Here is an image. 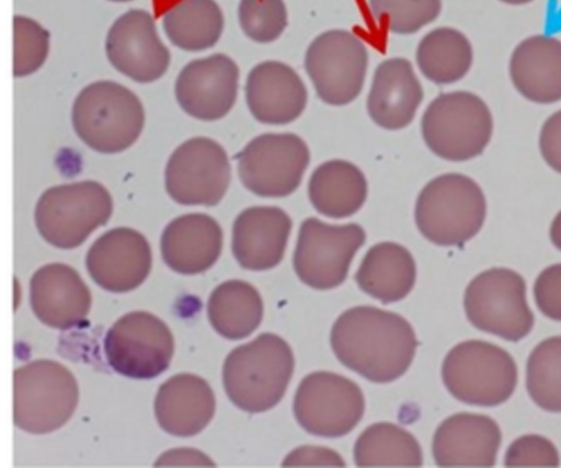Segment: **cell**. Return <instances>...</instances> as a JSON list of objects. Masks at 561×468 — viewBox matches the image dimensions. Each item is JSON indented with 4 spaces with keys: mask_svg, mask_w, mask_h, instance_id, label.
Instances as JSON below:
<instances>
[{
    "mask_svg": "<svg viewBox=\"0 0 561 468\" xmlns=\"http://www.w3.org/2000/svg\"><path fill=\"white\" fill-rule=\"evenodd\" d=\"M507 467L546 466L558 467L559 453L548 438L540 435H524L515 440L505 454Z\"/></svg>",
    "mask_w": 561,
    "mask_h": 468,
    "instance_id": "37",
    "label": "cell"
},
{
    "mask_svg": "<svg viewBox=\"0 0 561 468\" xmlns=\"http://www.w3.org/2000/svg\"><path fill=\"white\" fill-rule=\"evenodd\" d=\"M214 466L208 456L197 449L179 448L163 453L154 466Z\"/></svg>",
    "mask_w": 561,
    "mask_h": 468,
    "instance_id": "41",
    "label": "cell"
},
{
    "mask_svg": "<svg viewBox=\"0 0 561 468\" xmlns=\"http://www.w3.org/2000/svg\"><path fill=\"white\" fill-rule=\"evenodd\" d=\"M168 39L186 52L213 47L225 27V16L215 0H176L162 16Z\"/></svg>",
    "mask_w": 561,
    "mask_h": 468,
    "instance_id": "29",
    "label": "cell"
},
{
    "mask_svg": "<svg viewBox=\"0 0 561 468\" xmlns=\"http://www.w3.org/2000/svg\"><path fill=\"white\" fill-rule=\"evenodd\" d=\"M244 91L252 116L270 125L291 123L302 114L308 101L300 76L277 60L255 65L248 73Z\"/></svg>",
    "mask_w": 561,
    "mask_h": 468,
    "instance_id": "19",
    "label": "cell"
},
{
    "mask_svg": "<svg viewBox=\"0 0 561 468\" xmlns=\"http://www.w3.org/2000/svg\"><path fill=\"white\" fill-rule=\"evenodd\" d=\"M499 1L502 3L508 4V5H525L535 0H499Z\"/></svg>",
    "mask_w": 561,
    "mask_h": 468,
    "instance_id": "43",
    "label": "cell"
},
{
    "mask_svg": "<svg viewBox=\"0 0 561 468\" xmlns=\"http://www.w3.org/2000/svg\"><path fill=\"white\" fill-rule=\"evenodd\" d=\"M164 180L168 194L176 203L214 206L230 182L227 152L210 138L187 139L170 156Z\"/></svg>",
    "mask_w": 561,
    "mask_h": 468,
    "instance_id": "15",
    "label": "cell"
},
{
    "mask_svg": "<svg viewBox=\"0 0 561 468\" xmlns=\"http://www.w3.org/2000/svg\"><path fill=\"white\" fill-rule=\"evenodd\" d=\"M501 430L490 416L456 413L444 420L433 440L435 463L442 467H492L501 445Z\"/></svg>",
    "mask_w": 561,
    "mask_h": 468,
    "instance_id": "21",
    "label": "cell"
},
{
    "mask_svg": "<svg viewBox=\"0 0 561 468\" xmlns=\"http://www.w3.org/2000/svg\"><path fill=\"white\" fill-rule=\"evenodd\" d=\"M415 58L425 78L436 84H450L461 80L471 69L473 48L461 31L438 26L421 38Z\"/></svg>",
    "mask_w": 561,
    "mask_h": 468,
    "instance_id": "30",
    "label": "cell"
},
{
    "mask_svg": "<svg viewBox=\"0 0 561 468\" xmlns=\"http://www.w3.org/2000/svg\"><path fill=\"white\" fill-rule=\"evenodd\" d=\"M365 400L360 388L352 380L330 372L307 375L294 399L297 422L308 433L323 437H340L350 433L360 421Z\"/></svg>",
    "mask_w": 561,
    "mask_h": 468,
    "instance_id": "14",
    "label": "cell"
},
{
    "mask_svg": "<svg viewBox=\"0 0 561 468\" xmlns=\"http://www.w3.org/2000/svg\"><path fill=\"white\" fill-rule=\"evenodd\" d=\"M288 343L273 333L233 349L222 366V383L230 401L249 413L275 407L283 398L294 372Z\"/></svg>",
    "mask_w": 561,
    "mask_h": 468,
    "instance_id": "2",
    "label": "cell"
},
{
    "mask_svg": "<svg viewBox=\"0 0 561 468\" xmlns=\"http://www.w3.org/2000/svg\"><path fill=\"white\" fill-rule=\"evenodd\" d=\"M290 230L291 219L283 209L249 207L233 222L232 253L245 270H270L282 261Z\"/></svg>",
    "mask_w": 561,
    "mask_h": 468,
    "instance_id": "22",
    "label": "cell"
},
{
    "mask_svg": "<svg viewBox=\"0 0 561 468\" xmlns=\"http://www.w3.org/2000/svg\"><path fill=\"white\" fill-rule=\"evenodd\" d=\"M30 301L33 312L43 323L67 330L85 320L91 294L75 269L64 263H49L33 274Z\"/></svg>",
    "mask_w": 561,
    "mask_h": 468,
    "instance_id": "20",
    "label": "cell"
},
{
    "mask_svg": "<svg viewBox=\"0 0 561 468\" xmlns=\"http://www.w3.org/2000/svg\"><path fill=\"white\" fill-rule=\"evenodd\" d=\"M283 465H340L343 466L344 461L341 457L325 448L319 447H300L288 455Z\"/></svg>",
    "mask_w": 561,
    "mask_h": 468,
    "instance_id": "40",
    "label": "cell"
},
{
    "mask_svg": "<svg viewBox=\"0 0 561 468\" xmlns=\"http://www.w3.org/2000/svg\"><path fill=\"white\" fill-rule=\"evenodd\" d=\"M161 254L173 271L198 274L211 267L222 248V230L210 216L182 215L170 221L161 236Z\"/></svg>",
    "mask_w": 561,
    "mask_h": 468,
    "instance_id": "25",
    "label": "cell"
},
{
    "mask_svg": "<svg viewBox=\"0 0 561 468\" xmlns=\"http://www.w3.org/2000/svg\"><path fill=\"white\" fill-rule=\"evenodd\" d=\"M104 352L116 373L135 379H150L170 365L174 340L160 318L147 311H133L107 330Z\"/></svg>",
    "mask_w": 561,
    "mask_h": 468,
    "instance_id": "11",
    "label": "cell"
},
{
    "mask_svg": "<svg viewBox=\"0 0 561 468\" xmlns=\"http://www.w3.org/2000/svg\"><path fill=\"white\" fill-rule=\"evenodd\" d=\"M367 65L364 42L343 28L328 30L316 36L305 55V69L318 98L333 106L346 105L359 95Z\"/></svg>",
    "mask_w": 561,
    "mask_h": 468,
    "instance_id": "10",
    "label": "cell"
},
{
    "mask_svg": "<svg viewBox=\"0 0 561 468\" xmlns=\"http://www.w3.org/2000/svg\"><path fill=\"white\" fill-rule=\"evenodd\" d=\"M207 313L213 328L224 338L240 340L251 334L263 318L262 298L251 284L231 279L209 296Z\"/></svg>",
    "mask_w": 561,
    "mask_h": 468,
    "instance_id": "31",
    "label": "cell"
},
{
    "mask_svg": "<svg viewBox=\"0 0 561 468\" xmlns=\"http://www.w3.org/2000/svg\"><path fill=\"white\" fill-rule=\"evenodd\" d=\"M423 100V89L412 64L402 57L380 62L367 96L370 118L385 129L408 126Z\"/></svg>",
    "mask_w": 561,
    "mask_h": 468,
    "instance_id": "24",
    "label": "cell"
},
{
    "mask_svg": "<svg viewBox=\"0 0 561 468\" xmlns=\"http://www.w3.org/2000/svg\"><path fill=\"white\" fill-rule=\"evenodd\" d=\"M215 395L208 383L193 374H178L164 381L154 399L160 427L175 436H193L214 416Z\"/></svg>",
    "mask_w": 561,
    "mask_h": 468,
    "instance_id": "26",
    "label": "cell"
},
{
    "mask_svg": "<svg viewBox=\"0 0 561 468\" xmlns=\"http://www.w3.org/2000/svg\"><path fill=\"white\" fill-rule=\"evenodd\" d=\"M112 210L111 194L101 183L81 181L46 190L37 201L34 217L48 243L72 249L106 224Z\"/></svg>",
    "mask_w": 561,
    "mask_h": 468,
    "instance_id": "8",
    "label": "cell"
},
{
    "mask_svg": "<svg viewBox=\"0 0 561 468\" xmlns=\"http://www.w3.org/2000/svg\"><path fill=\"white\" fill-rule=\"evenodd\" d=\"M463 306L472 326L507 341L522 340L534 326L525 279L511 269L492 267L473 277Z\"/></svg>",
    "mask_w": 561,
    "mask_h": 468,
    "instance_id": "9",
    "label": "cell"
},
{
    "mask_svg": "<svg viewBox=\"0 0 561 468\" xmlns=\"http://www.w3.org/2000/svg\"><path fill=\"white\" fill-rule=\"evenodd\" d=\"M238 88V65L228 55L217 53L187 62L178 75L174 94L190 116L217 121L234 105Z\"/></svg>",
    "mask_w": 561,
    "mask_h": 468,
    "instance_id": "17",
    "label": "cell"
},
{
    "mask_svg": "<svg viewBox=\"0 0 561 468\" xmlns=\"http://www.w3.org/2000/svg\"><path fill=\"white\" fill-rule=\"evenodd\" d=\"M365 231L357 224L328 225L318 218L300 226L294 269L306 285L324 290L342 284L357 250L365 242Z\"/></svg>",
    "mask_w": 561,
    "mask_h": 468,
    "instance_id": "12",
    "label": "cell"
},
{
    "mask_svg": "<svg viewBox=\"0 0 561 468\" xmlns=\"http://www.w3.org/2000/svg\"><path fill=\"white\" fill-rule=\"evenodd\" d=\"M538 142L545 162L561 174V110L552 113L543 122Z\"/></svg>",
    "mask_w": 561,
    "mask_h": 468,
    "instance_id": "39",
    "label": "cell"
},
{
    "mask_svg": "<svg viewBox=\"0 0 561 468\" xmlns=\"http://www.w3.org/2000/svg\"><path fill=\"white\" fill-rule=\"evenodd\" d=\"M71 122L88 147L102 153H116L138 139L145 111L131 90L115 81L99 80L85 85L76 96Z\"/></svg>",
    "mask_w": 561,
    "mask_h": 468,
    "instance_id": "3",
    "label": "cell"
},
{
    "mask_svg": "<svg viewBox=\"0 0 561 468\" xmlns=\"http://www.w3.org/2000/svg\"><path fill=\"white\" fill-rule=\"evenodd\" d=\"M425 144L448 161H467L480 156L493 134V116L482 98L469 91L436 96L421 121Z\"/></svg>",
    "mask_w": 561,
    "mask_h": 468,
    "instance_id": "5",
    "label": "cell"
},
{
    "mask_svg": "<svg viewBox=\"0 0 561 468\" xmlns=\"http://www.w3.org/2000/svg\"><path fill=\"white\" fill-rule=\"evenodd\" d=\"M78 399L75 376L58 362L36 359L13 373V420L25 432L46 434L61 427Z\"/></svg>",
    "mask_w": 561,
    "mask_h": 468,
    "instance_id": "6",
    "label": "cell"
},
{
    "mask_svg": "<svg viewBox=\"0 0 561 468\" xmlns=\"http://www.w3.org/2000/svg\"><path fill=\"white\" fill-rule=\"evenodd\" d=\"M371 13L391 33L410 35L434 22L442 0H368Z\"/></svg>",
    "mask_w": 561,
    "mask_h": 468,
    "instance_id": "34",
    "label": "cell"
},
{
    "mask_svg": "<svg viewBox=\"0 0 561 468\" xmlns=\"http://www.w3.org/2000/svg\"><path fill=\"white\" fill-rule=\"evenodd\" d=\"M415 277L413 256L394 242L371 247L355 275L359 288L383 304L403 299L413 288Z\"/></svg>",
    "mask_w": 561,
    "mask_h": 468,
    "instance_id": "27",
    "label": "cell"
},
{
    "mask_svg": "<svg viewBox=\"0 0 561 468\" xmlns=\"http://www.w3.org/2000/svg\"><path fill=\"white\" fill-rule=\"evenodd\" d=\"M310 160L306 142L291 133L262 134L238 155L242 184L263 197H284L300 184Z\"/></svg>",
    "mask_w": 561,
    "mask_h": 468,
    "instance_id": "13",
    "label": "cell"
},
{
    "mask_svg": "<svg viewBox=\"0 0 561 468\" xmlns=\"http://www.w3.org/2000/svg\"><path fill=\"white\" fill-rule=\"evenodd\" d=\"M354 460L359 467H420L423 463L421 446L415 437L388 422L375 423L358 436Z\"/></svg>",
    "mask_w": 561,
    "mask_h": 468,
    "instance_id": "32",
    "label": "cell"
},
{
    "mask_svg": "<svg viewBox=\"0 0 561 468\" xmlns=\"http://www.w3.org/2000/svg\"><path fill=\"white\" fill-rule=\"evenodd\" d=\"M486 199L481 186L461 173H445L430 181L415 205V222L431 242L461 246L482 228Z\"/></svg>",
    "mask_w": 561,
    "mask_h": 468,
    "instance_id": "4",
    "label": "cell"
},
{
    "mask_svg": "<svg viewBox=\"0 0 561 468\" xmlns=\"http://www.w3.org/2000/svg\"><path fill=\"white\" fill-rule=\"evenodd\" d=\"M508 73L526 100L536 104L561 101V41L547 34L524 38L512 52Z\"/></svg>",
    "mask_w": 561,
    "mask_h": 468,
    "instance_id": "23",
    "label": "cell"
},
{
    "mask_svg": "<svg viewBox=\"0 0 561 468\" xmlns=\"http://www.w3.org/2000/svg\"><path fill=\"white\" fill-rule=\"evenodd\" d=\"M538 309L548 318L561 321V263L543 269L534 284Z\"/></svg>",
    "mask_w": 561,
    "mask_h": 468,
    "instance_id": "38",
    "label": "cell"
},
{
    "mask_svg": "<svg viewBox=\"0 0 561 468\" xmlns=\"http://www.w3.org/2000/svg\"><path fill=\"white\" fill-rule=\"evenodd\" d=\"M549 235L553 246L561 251V210L554 216Z\"/></svg>",
    "mask_w": 561,
    "mask_h": 468,
    "instance_id": "42",
    "label": "cell"
},
{
    "mask_svg": "<svg viewBox=\"0 0 561 468\" xmlns=\"http://www.w3.org/2000/svg\"><path fill=\"white\" fill-rule=\"evenodd\" d=\"M443 381L459 401L495 407L505 402L517 385V366L504 349L480 340L454 346L442 367Z\"/></svg>",
    "mask_w": 561,
    "mask_h": 468,
    "instance_id": "7",
    "label": "cell"
},
{
    "mask_svg": "<svg viewBox=\"0 0 561 468\" xmlns=\"http://www.w3.org/2000/svg\"><path fill=\"white\" fill-rule=\"evenodd\" d=\"M339 361L374 383H389L410 367L417 341L401 316L369 306L344 311L331 330Z\"/></svg>",
    "mask_w": 561,
    "mask_h": 468,
    "instance_id": "1",
    "label": "cell"
},
{
    "mask_svg": "<svg viewBox=\"0 0 561 468\" xmlns=\"http://www.w3.org/2000/svg\"><path fill=\"white\" fill-rule=\"evenodd\" d=\"M85 265L100 287L113 293H126L147 278L151 269V249L140 232L118 227L93 242L87 253Z\"/></svg>",
    "mask_w": 561,
    "mask_h": 468,
    "instance_id": "18",
    "label": "cell"
},
{
    "mask_svg": "<svg viewBox=\"0 0 561 468\" xmlns=\"http://www.w3.org/2000/svg\"><path fill=\"white\" fill-rule=\"evenodd\" d=\"M526 388L531 400L549 412H561V335L541 341L530 353Z\"/></svg>",
    "mask_w": 561,
    "mask_h": 468,
    "instance_id": "33",
    "label": "cell"
},
{
    "mask_svg": "<svg viewBox=\"0 0 561 468\" xmlns=\"http://www.w3.org/2000/svg\"><path fill=\"white\" fill-rule=\"evenodd\" d=\"M105 53L117 71L139 83L161 78L171 60L153 16L144 9H130L112 23L105 37Z\"/></svg>",
    "mask_w": 561,
    "mask_h": 468,
    "instance_id": "16",
    "label": "cell"
},
{
    "mask_svg": "<svg viewBox=\"0 0 561 468\" xmlns=\"http://www.w3.org/2000/svg\"><path fill=\"white\" fill-rule=\"evenodd\" d=\"M308 193L317 212L331 218H344L363 206L367 182L363 172L353 163L330 160L313 171Z\"/></svg>",
    "mask_w": 561,
    "mask_h": 468,
    "instance_id": "28",
    "label": "cell"
},
{
    "mask_svg": "<svg viewBox=\"0 0 561 468\" xmlns=\"http://www.w3.org/2000/svg\"><path fill=\"white\" fill-rule=\"evenodd\" d=\"M107 1H111V2H128V1H131V0H107Z\"/></svg>",
    "mask_w": 561,
    "mask_h": 468,
    "instance_id": "44",
    "label": "cell"
},
{
    "mask_svg": "<svg viewBox=\"0 0 561 468\" xmlns=\"http://www.w3.org/2000/svg\"><path fill=\"white\" fill-rule=\"evenodd\" d=\"M50 47L49 32L32 18L13 16V76L21 78L37 71Z\"/></svg>",
    "mask_w": 561,
    "mask_h": 468,
    "instance_id": "36",
    "label": "cell"
},
{
    "mask_svg": "<svg viewBox=\"0 0 561 468\" xmlns=\"http://www.w3.org/2000/svg\"><path fill=\"white\" fill-rule=\"evenodd\" d=\"M237 18L243 34L260 44L276 41L288 23L284 0H240Z\"/></svg>",
    "mask_w": 561,
    "mask_h": 468,
    "instance_id": "35",
    "label": "cell"
}]
</instances>
